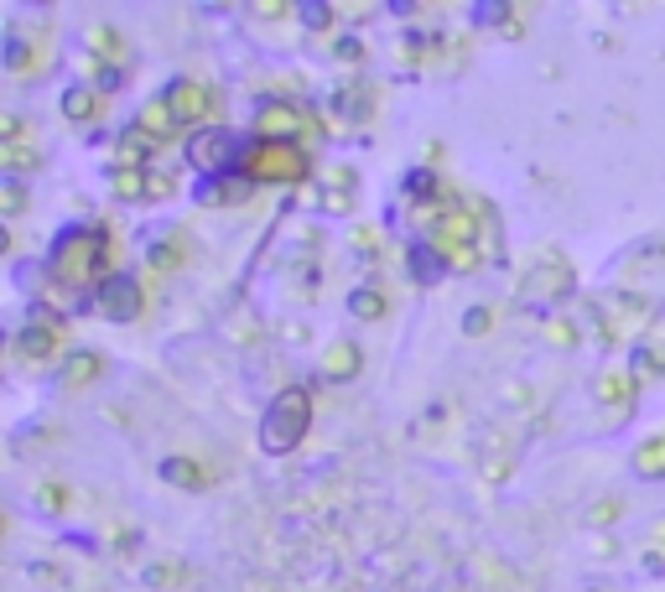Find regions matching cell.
I'll list each match as a JSON object with an SVG mask.
<instances>
[{
    "instance_id": "6da1fadb",
    "label": "cell",
    "mask_w": 665,
    "mask_h": 592,
    "mask_svg": "<svg viewBox=\"0 0 665 592\" xmlns=\"http://www.w3.org/2000/svg\"><path fill=\"white\" fill-rule=\"evenodd\" d=\"M104 255H110L104 229H63L58 244H52V255H48V281L58 286V291L84 297L89 286L104 281Z\"/></svg>"
},
{
    "instance_id": "7a4b0ae2",
    "label": "cell",
    "mask_w": 665,
    "mask_h": 592,
    "mask_svg": "<svg viewBox=\"0 0 665 592\" xmlns=\"http://www.w3.org/2000/svg\"><path fill=\"white\" fill-rule=\"evenodd\" d=\"M308 166V151L297 141H250L239 151V177L244 182H302Z\"/></svg>"
},
{
    "instance_id": "3957f363",
    "label": "cell",
    "mask_w": 665,
    "mask_h": 592,
    "mask_svg": "<svg viewBox=\"0 0 665 592\" xmlns=\"http://www.w3.org/2000/svg\"><path fill=\"white\" fill-rule=\"evenodd\" d=\"M308 427H312V395L302 390V385H291V390H281V395L271 401V411H265L261 448L265 452H291L302 437H308Z\"/></svg>"
},
{
    "instance_id": "277c9868",
    "label": "cell",
    "mask_w": 665,
    "mask_h": 592,
    "mask_svg": "<svg viewBox=\"0 0 665 592\" xmlns=\"http://www.w3.org/2000/svg\"><path fill=\"white\" fill-rule=\"evenodd\" d=\"M162 99H166V110H172L177 125H203V119L218 115V95L209 84H198V78H172Z\"/></svg>"
},
{
    "instance_id": "5b68a950",
    "label": "cell",
    "mask_w": 665,
    "mask_h": 592,
    "mask_svg": "<svg viewBox=\"0 0 665 592\" xmlns=\"http://www.w3.org/2000/svg\"><path fill=\"white\" fill-rule=\"evenodd\" d=\"M58 323H63V317L42 307L22 332H16V354L32 358V364H58V349H63V332H58Z\"/></svg>"
},
{
    "instance_id": "8992f818",
    "label": "cell",
    "mask_w": 665,
    "mask_h": 592,
    "mask_svg": "<svg viewBox=\"0 0 665 592\" xmlns=\"http://www.w3.org/2000/svg\"><path fill=\"white\" fill-rule=\"evenodd\" d=\"M95 307L104 312L110 323H136V317H141V286H136V276H125V270L104 276L95 291Z\"/></svg>"
},
{
    "instance_id": "52a82bcc",
    "label": "cell",
    "mask_w": 665,
    "mask_h": 592,
    "mask_svg": "<svg viewBox=\"0 0 665 592\" xmlns=\"http://www.w3.org/2000/svg\"><path fill=\"white\" fill-rule=\"evenodd\" d=\"M308 130V110L302 104H286V99H271L255 110V141H297Z\"/></svg>"
},
{
    "instance_id": "ba28073f",
    "label": "cell",
    "mask_w": 665,
    "mask_h": 592,
    "mask_svg": "<svg viewBox=\"0 0 665 592\" xmlns=\"http://www.w3.org/2000/svg\"><path fill=\"white\" fill-rule=\"evenodd\" d=\"M188 162L203 172V177H214V172H224L229 162H239L235 156V136L229 130H192L188 136Z\"/></svg>"
},
{
    "instance_id": "9c48e42d",
    "label": "cell",
    "mask_w": 665,
    "mask_h": 592,
    "mask_svg": "<svg viewBox=\"0 0 665 592\" xmlns=\"http://www.w3.org/2000/svg\"><path fill=\"white\" fill-rule=\"evenodd\" d=\"M84 52H89L95 63H104V68H120V73H125V58H130L125 37H120L110 22H95L89 32H84Z\"/></svg>"
},
{
    "instance_id": "30bf717a",
    "label": "cell",
    "mask_w": 665,
    "mask_h": 592,
    "mask_svg": "<svg viewBox=\"0 0 665 592\" xmlns=\"http://www.w3.org/2000/svg\"><path fill=\"white\" fill-rule=\"evenodd\" d=\"M63 115H68L73 125H95V119L104 115V89H95V84L63 89Z\"/></svg>"
},
{
    "instance_id": "8fae6325",
    "label": "cell",
    "mask_w": 665,
    "mask_h": 592,
    "mask_svg": "<svg viewBox=\"0 0 665 592\" xmlns=\"http://www.w3.org/2000/svg\"><path fill=\"white\" fill-rule=\"evenodd\" d=\"M0 130H5V146H0V162H5V172H32V166H37V151L22 141L26 125L16 115H5V125H0Z\"/></svg>"
},
{
    "instance_id": "7c38bea8",
    "label": "cell",
    "mask_w": 665,
    "mask_h": 592,
    "mask_svg": "<svg viewBox=\"0 0 665 592\" xmlns=\"http://www.w3.org/2000/svg\"><path fill=\"white\" fill-rule=\"evenodd\" d=\"M635 385H640V375H629V369H603V375H598V401L624 405V411H629V401H635Z\"/></svg>"
},
{
    "instance_id": "4fadbf2b",
    "label": "cell",
    "mask_w": 665,
    "mask_h": 592,
    "mask_svg": "<svg viewBox=\"0 0 665 592\" xmlns=\"http://www.w3.org/2000/svg\"><path fill=\"white\" fill-rule=\"evenodd\" d=\"M136 130H146L151 141H162L166 136H177V119H172V110H166V99H151V104H141V115H136Z\"/></svg>"
},
{
    "instance_id": "5bb4252c",
    "label": "cell",
    "mask_w": 665,
    "mask_h": 592,
    "mask_svg": "<svg viewBox=\"0 0 665 592\" xmlns=\"http://www.w3.org/2000/svg\"><path fill=\"white\" fill-rule=\"evenodd\" d=\"M323 375L328 379H354L359 375V343H349V338L328 343V354H323Z\"/></svg>"
},
{
    "instance_id": "9a60e30c",
    "label": "cell",
    "mask_w": 665,
    "mask_h": 592,
    "mask_svg": "<svg viewBox=\"0 0 665 592\" xmlns=\"http://www.w3.org/2000/svg\"><path fill=\"white\" fill-rule=\"evenodd\" d=\"M104 375V358L99 354H68V364H63V390H78V385H95V379Z\"/></svg>"
},
{
    "instance_id": "2e32d148",
    "label": "cell",
    "mask_w": 665,
    "mask_h": 592,
    "mask_svg": "<svg viewBox=\"0 0 665 592\" xmlns=\"http://www.w3.org/2000/svg\"><path fill=\"white\" fill-rule=\"evenodd\" d=\"M156 146H162V141H151L146 130H136V125H130V130L120 136V166H146V156H151Z\"/></svg>"
},
{
    "instance_id": "e0dca14e",
    "label": "cell",
    "mask_w": 665,
    "mask_h": 592,
    "mask_svg": "<svg viewBox=\"0 0 665 592\" xmlns=\"http://www.w3.org/2000/svg\"><path fill=\"white\" fill-rule=\"evenodd\" d=\"M635 474L640 478H665V431L661 437H650V442H640V452H635Z\"/></svg>"
},
{
    "instance_id": "ac0fdd59",
    "label": "cell",
    "mask_w": 665,
    "mask_h": 592,
    "mask_svg": "<svg viewBox=\"0 0 665 592\" xmlns=\"http://www.w3.org/2000/svg\"><path fill=\"white\" fill-rule=\"evenodd\" d=\"M146 172L151 166H115V177H110L115 198H146Z\"/></svg>"
},
{
    "instance_id": "d6986e66",
    "label": "cell",
    "mask_w": 665,
    "mask_h": 592,
    "mask_svg": "<svg viewBox=\"0 0 665 592\" xmlns=\"http://www.w3.org/2000/svg\"><path fill=\"white\" fill-rule=\"evenodd\" d=\"M250 188H255V182H203L198 198H203V203H244Z\"/></svg>"
},
{
    "instance_id": "ffe728a7",
    "label": "cell",
    "mask_w": 665,
    "mask_h": 592,
    "mask_svg": "<svg viewBox=\"0 0 665 592\" xmlns=\"http://www.w3.org/2000/svg\"><path fill=\"white\" fill-rule=\"evenodd\" d=\"M162 474L172 478V483H183V489H203V468H198V463H188V457H166Z\"/></svg>"
},
{
    "instance_id": "44dd1931",
    "label": "cell",
    "mask_w": 665,
    "mask_h": 592,
    "mask_svg": "<svg viewBox=\"0 0 665 592\" xmlns=\"http://www.w3.org/2000/svg\"><path fill=\"white\" fill-rule=\"evenodd\" d=\"M349 307H354V317H369V323H375V317H385V297L364 286V291H354V302H349Z\"/></svg>"
},
{
    "instance_id": "7402d4cb",
    "label": "cell",
    "mask_w": 665,
    "mask_h": 592,
    "mask_svg": "<svg viewBox=\"0 0 665 592\" xmlns=\"http://www.w3.org/2000/svg\"><path fill=\"white\" fill-rule=\"evenodd\" d=\"M635 358H640V364H635V375H665V349H655V343H644Z\"/></svg>"
},
{
    "instance_id": "603a6c76",
    "label": "cell",
    "mask_w": 665,
    "mask_h": 592,
    "mask_svg": "<svg viewBox=\"0 0 665 592\" xmlns=\"http://www.w3.org/2000/svg\"><path fill=\"white\" fill-rule=\"evenodd\" d=\"M172 192H177V182H172V172H146V198H151V203H162V198H172Z\"/></svg>"
},
{
    "instance_id": "cb8c5ba5",
    "label": "cell",
    "mask_w": 665,
    "mask_h": 592,
    "mask_svg": "<svg viewBox=\"0 0 665 592\" xmlns=\"http://www.w3.org/2000/svg\"><path fill=\"white\" fill-rule=\"evenodd\" d=\"M547 343H556V349H567V343H577V332H572V323H562V317H551L547 328Z\"/></svg>"
},
{
    "instance_id": "d4e9b609",
    "label": "cell",
    "mask_w": 665,
    "mask_h": 592,
    "mask_svg": "<svg viewBox=\"0 0 665 592\" xmlns=\"http://www.w3.org/2000/svg\"><path fill=\"white\" fill-rule=\"evenodd\" d=\"M22 209H26V188L11 177V182H5V214H22Z\"/></svg>"
},
{
    "instance_id": "484cf974",
    "label": "cell",
    "mask_w": 665,
    "mask_h": 592,
    "mask_svg": "<svg viewBox=\"0 0 665 592\" xmlns=\"http://www.w3.org/2000/svg\"><path fill=\"white\" fill-rule=\"evenodd\" d=\"M489 328V307H474L468 312V332H484Z\"/></svg>"
},
{
    "instance_id": "4316f807",
    "label": "cell",
    "mask_w": 665,
    "mask_h": 592,
    "mask_svg": "<svg viewBox=\"0 0 665 592\" xmlns=\"http://www.w3.org/2000/svg\"><path fill=\"white\" fill-rule=\"evenodd\" d=\"M614 515H618V504H614V499H608V504H598V509H593V515H588V520H614Z\"/></svg>"
},
{
    "instance_id": "83f0119b",
    "label": "cell",
    "mask_w": 665,
    "mask_h": 592,
    "mask_svg": "<svg viewBox=\"0 0 665 592\" xmlns=\"http://www.w3.org/2000/svg\"><path fill=\"white\" fill-rule=\"evenodd\" d=\"M655 545H665V520H661V525H655Z\"/></svg>"
}]
</instances>
